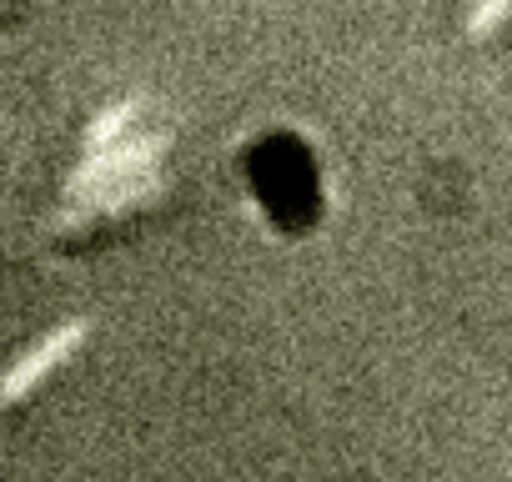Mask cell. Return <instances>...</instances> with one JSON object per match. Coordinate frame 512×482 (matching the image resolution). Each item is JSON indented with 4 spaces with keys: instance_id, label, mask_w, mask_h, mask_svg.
I'll use <instances>...</instances> for the list:
<instances>
[{
    "instance_id": "7a4b0ae2",
    "label": "cell",
    "mask_w": 512,
    "mask_h": 482,
    "mask_svg": "<svg viewBox=\"0 0 512 482\" xmlns=\"http://www.w3.org/2000/svg\"><path fill=\"white\" fill-rule=\"evenodd\" d=\"M86 332H91V322H61L56 332H46L36 347H26L6 372H0V407H16V402H26L61 362H71V352L86 342Z\"/></svg>"
},
{
    "instance_id": "3957f363",
    "label": "cell",
    "mask_w": 512,
    "mask_h": 482,
    "mask_svg": "<svg viewBox=\"0 0 512 482\" xmlns=\"http://www.w3.org/2000/svg\"><path fill=\"white\" fill-rule=\"evenodd\" d=\"M161 191H166V181L151 171V176H136V181L106 186V191H96V196H76V201H66V211H61L51 226H56V231H66V226H86V221H96V216H116V211L141 206V201H156Z\"/></svg>"
},
{
    "instance_id": "5b68a950",
    "label": "cell",
    "mask_w": 512,
    "mask_h": 482,
    "mask_svg": "<svg viewBox=\"0 0 512 482\" xmlns=\"http://www.w3.org/2000/svg\"><path fill=\"white\" fill-rule=\"evenodd\" d=\"M502 21H507V0H492V6H482V11L467 16V31L482 36V31H492V26H502Z\"/></svg>"
},
{
    "instance_id": "277c9868",
    "label": "cell",
    "mask_w": 512,
    "mask_h": 482,
    "mask_svg": "<svg viewBox=\"0 0 512 482\" xmlns=\"http://www.w3.org/2000/svg\"><path fill=\"white\" fill-rule=\"evenodd\" d=\"M146 111V96H126V101H116V106H106L91 126H86V146H91V156L96 151H106V146H116L126 131H131V121Z\"/></svg>"
},
{
    "instance_id": "6da1fadb",
    "label": "cell",
    "mask_w": 512,
    "mask_h": 482,
    "mask_svg": "<svg viewBox=\"0 0 512 482\" xmlns=\"http://www.w3.org/2000/svg\"><path fill=\"white\" fill-rule=\"evenodd\" d=\"M166 146H171V136H166V131H151V136H131V141H116V146L86 156V161L71 171V181H66V201L96 196V191L121 186V181H136V176H151L156 161L166 156Z\"/></svg>"
}]
</instances>
